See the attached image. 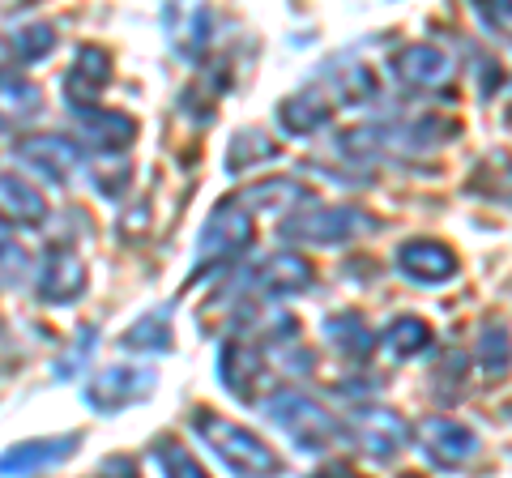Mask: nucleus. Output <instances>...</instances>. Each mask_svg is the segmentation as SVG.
Returning <instances> with one entry per match:
<instances>
[{"mask_svg": "<svg viewBox=\"0 0 512 478\" xmlns=\"http://www.w3.org/2000/svg\"><path fill=\"white\" fill-rule=\"evenodd\" d=\"M261 410L265 419L278 427L282 436H291V444L299 453H312V457H325L329 449H338L346 440V427L333 419V414L312 402L308 393L299 389H274L261 397Z\"/></svg>", "mask_w": 512, "mask_h": 478, "instance_id": "1", "label": "nucleus"}, {"mask_svg": "<svg viewBox=\"0 0 512 478\" xmlns=\"http://www.w3.org/2000/svg\"><path fill=\"white\" fill-rule=\"evenodd\" d=\"M192 432H197V440L222 461V470H231V474H282V457L256 432H248L244 423L222 419L218 410L192 414Z\"/></svg>", "mask_w": 512, "mask_h": 478, "instance_id": "2", "label": "nucleus"}, {"mask_svg": "<svg viewBox=\"0 0 512 478\" xmlns=\"http://www.w3.org/2000/svg\"><path fill=\"white\" fill-rule=\"evenodd\" d=\"M252 239H256V218L252 210L239 197L231 201H222L210 210V218H205V227L197 235V252H192V278L188 282H197L201 274H210V269L218 265H231L235 257H244V252L252 248Z\"/></svg>", "mask_w": 512, "mask_h": 478, "instance_id": "3", "label": "nucleus"}, {"mask_svg": "<svg viewBox=\"0 0 512 478\" xmlns=\"http://www.w3.org/2000/svg\"><path fill=\"white\" fill-rule=\"evenodd\" d=\"M367 227H376V222L363 210H355V205H320V201L308 197V201H299V210L282 222V235L291 239V244L338 248Z\"/></svg>", "mask_w": 512, "mask_h": 478, "instance_id": "4", "label": "nucleus"}, {"mask_svg": "<svg viewBox=\"0 0 512 478\" xmlns=\"http://www.w3.org/2000/svg\"><path fill=\"white\" fill-rule=\"evenodd\" d=\"M342 427H346V440L355 444L363 457H372V461L402 457L406 444H410V423L393 406L355 402V406H350V419Z\"/></svg>", "mask_w": 512, "mask_h": 478, "instance_id": "5", "label": "nucleus"}, {"mask_svg": "<svg viewBox=\"0 0 512 478\" xmlns=\"http://www.w3.org/2000/svg\"><path fill=\"white\" fill-rule=\"evenodd\" d=\"M13 158H18L35 180L52 184V188H64L77 171H82L86 154H82V146H77L73 137H64V133H30V137H18Z\"/></svg>", "mask_w": 512, "mask_h": 478, "instance_id": "6", "label": "nucleus"}, {"mask_svg": "<svg viewBox=\"0 0 512 478\" xmlns=\"http://www.w3.org/2000/svg\"><path fill=\"white\" fill-rule=\"evenodd\" d=\"M158 389L154 368H133V363H116V368H99L86 380V406L94 414H120L128 406L146 402Z\"/></svg>", "mask_w": 512, "mask_h": 478, "instance_id": "7", "label": "nucleus"}, {"mask_svg": "<svg viewBox=\"0 0 512 478\" xmlns=\"http://www.w3.org/2000/svg\"><path fill=\"white\" fill-rule=\"evenodd\" d=\"M312 282H316V269L308 257H299V252H269L265 261L248 265L235 286L248 295H265V299H291L308 291Z\"/></svg>", "mask_w": 512, "mask_h": 478, "instance_id": "8", "label": "nucleus"}, {"mask_svg": "<svg viewBox=\"0 0 512 478\" xmlns=\"http://www.w3.org/2000/svg\"><path fill=\"white\" fill-rule=\"evenodd\" d=\"M265 355L261 346L244 333H231L227 342L218 350V380L227 385L231 397L239 402H256V397H265Z\"/></svg>", "mask_w": 512, "mask_h": 478, "instance_id": "9", "label": "nucleus"}, {"mask_svg": "<svg viewBox=\"0 0 512 478\" xmlns=\"http://www.w3.org/2000/svg\"><path fill=\"white\" fill-rule=\"evenodd\" d=\"M393 77L402 82L406 90H419V94H440L453 86L457 65L448 60V52H440L436 43H406L397 47V56L389 60Z\"/></svg>", "mask_w": 512, "mask_h": 478, "instance_id": "10", "label": "nucleus"}, {"mask_svg": "<svg viewBox=\"0 0 512 478\" xmlns=\"http://www.w3.org/2000/svg\"><path fill=\"white\" fill-rule=\"evenodd\" d=\"M419 449L427 457V466L461 470L466 461L478 457V436H474V427L448 419V414H431V419L419 423Z\"/></svg>", "mask_w": 512, "mask_h": 478, "instance_id": "11", "label": "nucleus"}, {"mask_svg": "<svg viewBox=\"0 0 512 478\" xmlns=\"http://www.w3.org/2000/svg\"><path fill=\"white\" fill-rule=\"evenodd\" d=\"M73 120L82 133V146L94 154H120L137 141V120L128 111L116 107H99V103H73Z\"/></svg>", "mask_w": 512, "mask_h": 478, "instance_id": "12", "label": "nucleus"}, {"mask_svg": "<svg viewBox=\"0 0 512 478\" xmlns=\"http://www.w3.org/2000/svg\"><path fill=\"white\" fill-rule=\"evenodd\" d=\"M163 30L184 60H201L205 47L214 43V13L205 0H167Z\"/></svg>", "mask_w": 512, "mask_h": 478, "instance_id": "13", "label": "nucleus"}, {"mask_svg": "<svg viewBox=\"0 0 512 478\" xmlns=\"http://www.w3.org/2000/svg\"><path fill=\"white\" fill-rule=\"evenodd\" d=\"M35 291H39L43 304H60V308L73 304V299H82V291H86V261L77 257L73 248H64V244L47 248L39 269H35Z\"/></svg>", "mask_w": 512, "mask_h": 478, "instance_id": "14", "label": "nucleus"}, {"mask_svg": "<svg viewBox=\"0 0 512 478\" xmlns=\"http://www.w3.org/2000/svg\"><path fill=\"white\" fill-rule=\"evenodd\" d=\"M397 269L410 278V282H419V286H444V282H453L457 278V252L444 244V239H406L402 248H397Z\"/></svg>", "mask_w": 512, "mask_h": 478, "instance_id": "15", "label": "nucleus"}, {"mask_svg": "<svg viewBox=\"0 0 512 478\" xmlns=\"http://www.w3.org/2000/svg\"><path fill=\"white\" fill-rule=\"evenodd\" d=\"M338 107L342 103H338V90H333V82H312V86L295 90L291 99L278 107V120H282V129L291 137H312V133H320L333 120V111H338Z\"/></svg>", "mask_w": 512, "mask_h": 478, "instance_id": "16", "label": "nucleus"}, {"mask_svg": "<svg viewBox=\"0 0 512 478\" xmlns=\"http://www.w3.org/2000/svg\"><path fill=\"white\" fill-rule=\"evenodd\" d=\"M0 222L5 227H43L47 222V201L39 184H30L22 171L0 167Z\"/></svg>", "mask_w": 512, "mask_h": 478, "instance_id": "17", "label": "nucleus"}, {"mask_svg": "<svg viewBox=\"0 0 512 478\" xmlns=\"http://www.w3.org/2000/svg\"><path fill=\"white\" fill-rule=\"evenodd\" d=\"M77 440L82 436H73V432L56 436V440H22L0 453V474H39V470L64 466V461L77 453Z\"/></svg>", "mask_w": 512, "mask_h": 478, "instance_id": "18", "label": "nucleus"}, {"mask_svg": "<svg viewBox=\"0 0 512 478\" xmlns=\"http://www.w3.org/2000/svg\"><path fill=\"white\" fill-rule=\"evenodd\" d=\"M111 77H116V69H111V52L90 43V47L77 52V60L69 65V77H64V99H69V107L73 103H94L111 86Z\"/></svg>", "mask_w": 512, "mask_h": 478, "instance_id": "19", "label": "nucleus"}, {"mask_svg": "<svg viewBox=\"0 0 512 478\" xmlns=\"http://www.w3.org/2000/svg\"><path fill=\"white\" fill-rule=\"evenodd\" d=\"M43 111V90L18 69H0V133H13Z\"/></svg>", "mask_w": 512, "mask_h": 478, "instance_id": "20", "label": "nucleus"}, {"mask_svg": "<svg viewBox=\"0 0 512 478\" xmlns=\"http://www.w3.org/2000/svg\"><path fill=\"white\" fill-rule=\"evenodd\" d=\"M325 342L338 350L342 359L363 363V359H372V350H376V333L367 329L359 312H333L325 321Z\"/></svg>", "mask_w": 512, "mask_h": 478, "instance_id": "21", "label": "nucleus"}, {"mask_svg": "<svg viewBox=\"0 0 512 478\" xmlns=\"http://www.w3.org/2000/svg\"><path fill=\"white\" fill-rule=\"evenodd\" d=\"M278 158V141L269 137V133H261V129H239V133H231V141H227V171L231 175H244L248 167H256V163H274Z\"/></svg>", "mask_w": 512, "mask_h": 478, "instance_id": "22", "label": "nucleus"}, {"mask_svg": "<svg viewBox=\"0 0 512 478\" xmlns=\"http://www.w3.org/2000/svg\"><path fill=\"white\" fill-rule=\"evenodd\" d=\"M312 188L303 180H291V175H278V180H261L239 193V201L248 205V210H282V205H299L308 201Z\"/></svg>", "mask_w": 512, "mask_h": 478, "instance_id": "23", "label": "nucleus"}, {"mask_svg": "<svg viewBox=\"0 0 512 478\" xmlns=\"http://www.w3.org/2000/svg\"><path fill=\"white\" fill-rule=\"evenodd\" d=\"M120 346L124 350H141V355H163L171 350V308H158V312H146L141 321H133L124 333H120Z\"/></svg>", "mask_w": 512, "mask_h": 478, "instance_id": "24", "label": "nucleus"}, {"mask_svg": "<svg viewBox=\"0 0 512 478\" xmlns=\"http://www.w3.org/2000/svg\"><path fill=\"white\" fill-rule=\"evenodd\" d=\"M431 325L423 321V316H397V321L384 329V350H389L393 359H414V355H423V350H431Z\"/></svg>", "mask_w": 512, "mask_h": 478, "instance_id": "25", "label": "nucleus"}, {"mask_svg": "<svg viewBox=\"0 0 512 478\" xmlns=\"http://www.w3.org/2000/svg\"><path fill=\"white\" fill-rule=\"evenodd\" d=\"M478 368H483L491 380L508 376V368H512V338H508L504 325H487L483 329V338H478Z\"/></svg>", "mask_w": 512, "mask_h": 478, "instance_id": "26", "label": "nucleus"}, {"mask_svg": "<svg viewBox=\"0 0 512 478\" xmlns=\"http://www.w3.org/2000/svg\"><path fill=\"white\" fill-rule=\"evenodd\" d=\"M150 466H154L158 474H175V478H201V474H205V470H201V461L192 457L180 440H171V436H163V440L154 444Z\"/></svg>", "mask_w": 512, "mask_h": 478, "instance_id": "27", "label": "nucleus"}, {"mask_svg": "<svg viewBox=\"0 0 512 478\" xmlns=\"http://www.w3.org/2000/svg\"><path fill=\"white\" fill-rule=\"evenodd\" d=\"M9 47H13V56H18V65H35V60H43L56 47V30L43 26V22L18 26L13 30V39H9Z\"/></svg>", "mask_w": 512, "mask_h": 478, "instance_id": "28", "label": "nucleus"}, {"mask_svg": "<svg viewBox=\"0 0 512 478\" xmlns=\"http://www.w3.org/2000/svg\"><path fill=\"white\" fill-rule=\"evenodd\" d=\"M470 9L478 13V22L487 26L491 39L512 47V0H470Z\"/></svg>", "mask_w": 512, "mask_h": 478, "instance_id": "29", "label": "nucleus"}, {"mask_svg": "<svg viewBox=\"0 0 512 478\" xmlns=\"http://www.w3.org/2000/svg\"><path fill=\"white\" fill-rule=\"evenodd\" d=\"M94 346H99V329H82L77 333V342H73V350L64 355L60 363H56V380H73L77 372H82V363H90V355H94Z\"/></svg>", "mask_w": 512, "mask_h": 478, "instance_id": "30", "label": "nucleus"}, {"mask_svg": "<svg viewBox=\"0 0 512 478\" xmlns=\"http://www.w3.org/2000/svg\"><path fill=\"white\" fill-rule=\"evenodd\" d=\"M22 274H26V252L18 248V239L0 227V282L13 286V282H22Z\"/></svg>", "mask_w": 512, "mask_h": 478, "instance_id": "31", "label": "nucleus"}, {"mask_svg": "<svg viewBox=\"0 0 512 478\" xmlns=\"http://www.w3.org/2000/svg\"><path fill=\"white\" fill-rule=\"evenodd\" d=\"M508 120H512V107H508Z\"/></svg>", "mask_w": 512, "mask_h": 478, "instance_id": "32", "label": "nucleus"}]
</instances>
